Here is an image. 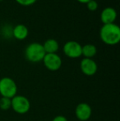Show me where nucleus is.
I'll list each match as a JSON object with an SVG mask.
<instances>
[{"mask_svg": "<svg viewBox=\"0 0 120 121\" xmlns=\"http://www.w3.org/2000/svg\"><path fill=\"white\" fill-rule=\"evenodd\" d=\"M100 39L109 45H114L120 41V28L115 23L104 24L99 30Z\"/></svg>", "mask_w": 120, "mask_h": 121, "instance_id": "f257e3e1", "label": "nucleus"}, {"mask_svg": "<svg viewBox=\"0 0 120 121\" xmlns=\"http://www.w3.org/2000/svg\"><path fill=\"white\" fill-rule=\"evenodd\" d=\"M43 45L38 42L30 43L25 49V57L31 63H39L43 60L45 55Z\"/></svg>", "mask_w": 120, "mask_h": 121, "instance_id": "f03ea898", "label": "nucleus"}, {"mask_svg": "<svg viewBox=\"0 0 120 121\" xmlns=\"http://www.w3.org/2000/svg\"><path fill=\"white\" fill-rule=\"evenodd\" d=\"M17 85L11 78L4 77L0 79V96L12 99L17 95Z\"/></svg>", "mask_w": 120, "mask_h": 121, "instance_id": "7ed1b4c3", "label": "nucleus"}, {"mask_svg": "<svg viewBox=\"0 0 120 121\" xmlns=\"http://www.w3.org/2000/svg\"><path fill=\"white\" fill-rule=\"evenodd\" d=\"M11 109L19 115H25L30 109V102L29 99L25 96L16 95L11 99Z\"/></svg>", "mask_w": 120, "mask_h": 121, "instance_id": "20e7f679", "label": "nucleus"}, {"mask_svg": "<svg viewBox=\"0 0 120 121\" xmlns=\"http://www.w3.org/2000/svg\"><path fill=\"white\" fill-rule=\"evenodd\" d=\"M82 46L77 41L70 40L64 44L63 53L66 56L71 59H77L82 56Z\"/></svg>", "mask_w": 120, "mask_h": 121, "instance_id": "39448f33", "label": "nucleus"}, {"mask_svg": "<svg viewBox=\"0 0 120 121\" xmlns=\"http://www.w3.org/2000/svg\"><path fill=\"white\" fill-rule=\"evenodd\" d=\"M44 65L50 71H58L62 66V59L58 54H45L43 59Z\"/></svg>", "mask_w": 120, "mask_h": 121, "instance_id": "423d86ee", "label": "nucleus"}, {"mask_svg": "<svg viewBox=\"0 0 120 121\" xmlns=\"http://www.w3.org/2000/svg\"><path fill=\"white\" fill-rule=\"evenodd\" d=\"M92 115V109L89 104L86 102H81L76 106L75 115L80 121H87L90 120Z\"/></svg>", "mask_w": 120, "mask_h": 121, "instance_id": "0eeeda50", "label": "nucleus"}, {"mask_svg": "<svg viewBox=\"0 0 120 121\" xmlns=\"http://www.w3.org/2000/svg\"><path fill=\"white\" fill-rule=\"evenodd\" d=\"M81 71L86 76H94L98 70V66L96 62L92 59L84 58L82 59L80 64Z\"/></svg>", "mask_w": 120, "mask_h": 121, "instance_id": "6e6552de", "label": "nucleus"}, {"mask_svg": "<svg viewBox=\"0 0 120 121\" xmlns=\"http://www.w3.org/2000/svg\"><path fill=\"white\" fill-rule=\"evenodd\" d=\"M117 18V12L114 8L108 7L102 10L100 14V20L103 24H110L114 23Z\"/></svg>", "mask_w": 120, "mask_h": 121, "instance_id": "1a4fd4ad", "label": "nucleus"}, {"mask_svg": "<svg viewBox=\"0 0 120 121\" xmlns=\"http://www.w3.org/2000/svg\"><path fill=\"white\" fill-rule=\"evenodd\" d=\"M29 30L26 26L23 24H18L13 28L12 30V35L17 40H25L28 36Z\"/></svg>", "mask_w": 120, "mask_h": 121, "instance_id": "9d476101", "label": "nucleus"}, {"mask_svg": "<svg viewBox=\"0 0 120 121\" xmlns=\"http://www.w3.org/2000/svg\"><path fill=\"white\" fill-rule=\"evenodd\" d=\"M43 47L46 54H56L59 49V45L54 39H49L44 43Z\"/></svg>", "mask_w": 120, "mask_h": 121, "instance_id": "9b49d317", "label": "nucleus"}, {"mask_svg": "<svg viewBox=\"0 0 120 121\" xmlns=\"http://www.w3.org/2000/svg\"><path fill=\"white\" fill-rule=\"evenodd\" d=\"M97 53V49L94 45L87 44L82 46V55L87 59H92Z\"/></svg>", "mask_w": 120, "mask_h": 121, "instance_id": "f8f14e48", "label": "nucleus"}, {"mask_svg": "<svg viewBox=\"0 0 120 121\" xmlns=\"http://www.w3.org/2000/svg\"><path fill=\"white\" fill-rule=\"evenodd\" d=\"M12 102L11 99L6 98V97H1L0 98V109L3 110H8L11 109Z\"/></svg>", "mask_w": 120, "mask_h": 121, "instance_id": "ddd939ff", "label": "nucleus"}, {"mask_svg": "<svg viewBox=\"0 0 120 121\" xmlns=\"http://www.w3.org/2000/svg\"><path fill=\"white\" fill-rule=\"evenodd\" d=\"M87 8H88L90 11H95L96 9L98 8V3L95 0H91L89 1L88 3H87Z\"/></svg>", "mask_w": 120, "mask_h": 121, "instance_id": "4468645a", "label": "nucleus"}, {"mask_svg": "<svg viewBox=\"0 0 120 121\" xmlns=\"http://www.w3.org/2000/svg\"><path fill=\"white\" fill-rule=\"evenodd\" d=\"M16 1L17 3L22 6H30V5L34 4L36 2V0H16Z\"/></svg>", "mask_w": 120, "mask_h": 121, "instance_id": "2eb2a0df", "label": "nucleus"}, {"mask_svg": "<svg viewBox=\"0 0 120 121\" xmlns=\"http://www.w3.org/2000/svg\"><path fill=\"white\" fill-rule=\"evenodd\" d=\"M52 121H68L67 119L63 115H57L52 120Z\"/></svg>", "mask_w": 120, "mask_h": 121, "instance_id": "dca6fc26", "label": "nucleus"}, {"mask_svg": "<svg viewBox=\"0 0 120 121\" xmlns=\"http://www.w3.org/2000/svg\"><path fill=\"white\" fill-rule=\"evenodd\" d=\"M78 2H80V3H87L89 1H91V0H77Z\"/></svg>", "mask_w": 120, "mask_h": 121, "instance_id": "f3484780", "label": "nucleus"}]
</instances>
